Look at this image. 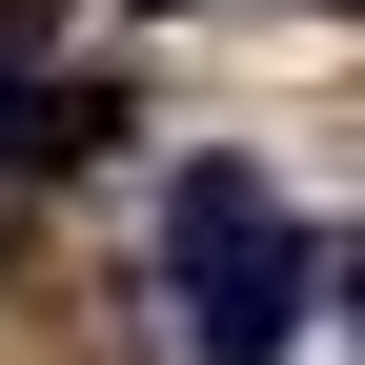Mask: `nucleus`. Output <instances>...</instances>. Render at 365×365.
<instances>
[{"instance_id":"1","label":"nucleus","mask_w":365,"mask_h":365,"mask_svg":"<svg viewBox=\"0 0 365 365\" xmlns=\"http://www.w3.org/2000/svg\"><path fill=\"white\" fill-rule=\"evenodd\" d=\"M163 284H182V365H284V325L325 304V223H304L244 143H203L163 182Z\"/></svg>"},{"instance_id":"2","label":"nucleus","mask_w":365,"mask_h":365,"mask_svg":"<svg viewBox=\"0 0 365 365\" xmlns=\"http://www.w3.org/2000/svg\"><path fill=\"white\" fill-rule=\"evenodd\" d=\"M163 21H182V0H163Z\"/></svg>"}]
</instances>
